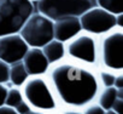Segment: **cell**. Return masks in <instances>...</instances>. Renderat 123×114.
Returning a JSON list of instances; mask_svg holds the SVG:
<instances>
[{"label": "cell", "mask_w": 123, "mask_h": 114, "mask_svg": "<svg viewBox=\"0 0 123 114\" xmlns=\"http://www.w3.org/2000/svg\"><path fill=\"white\" fill-rule=\"evenodd\" d=\"M25 114H45V113H41V112H37V110H34V109H30L28 113Z\"/></svg>", "instance_id": "4316f807"}, {"label": "cell", "mask_w": 123, "mask_h": 114, "mask_svg": "<svg viewBox=\"0 0 123 114\" xmlns=\"http://www.w3.org/2000/svg\"><path fill=\"white\" fill-rule=\"evenodd\" d=\"M0 114H18L15 108L7 107V106H1L0 107Z\"/></svg>", "instance_id": "cb8c5ba5"}, {"label": "cell", "mask_w": 123, "mask_h": 114, "mask_svg": "<svg viewBox=\"0 0 123 114\" xmlns=\"http://www.w3.org/2000/svg\"><path fill=\"white\" fill-rule=\"evenodd\" d=\"M82 32L92 34L94 36H103L116 27V15L107 12L106 10L93 6L83 12L80 17Z\"/></svg>", "instance_id": "ba28073f"}, {"label": "cell", "mask_w": 123, "mask_h": 114, "mask_svg": "<svg viewBox=\"0 0 123 114\" xmlns=\"http://www.w3.org/2000/svg\"><path fill=\"white\" fill-rule=\"evenodd\" d=\"M99 68L123 72V30L115 28L99 39Z\"/></svg>", "instance_id": "277c9868"}, {"label": "cell", "mask_w": 123, "mask_h": 114, "mask_svg": "<svg viewBox=\"0 0 123 114\" xmlns=\"http://www.w3.org/2000/svg\"><path fill=\"white\" fill-rule=\"evenodd\" d=\"M18 34L29 47H42L53 39V21L34 11L24 22Z\"/></svg>", "instance_id": "52a82bcc"}, {"label": "cell", "mask_w": 123, "mask_h": 114, "mask_svg": "<svg viewBox=\"0 0 123 114\" xmlns=\"http://www.w3.org/2000/svg\"><path fill=\"white\" fill-rule=\"evenodd\" d=\"M93 6L94 0H37L35 11L54 22L65 17H80Z\"/></svg>", "instance_id": "8992f818"}, {"label": "cell", "mask_w": 123, "mask_h": 114, "mask_svg": "<svg viewBox=\"0 0 123 114\" xmlns=\"http://www.w3.org/2000/svg\"><path fill=\"white\" fill-rule=\"evenodd\" d=\"M6 95H7V86L5 84H0V107L5 106Z\"/></svg>", "instance_id": "7402d4cb"}, {"label": "cell", "mask_w": 123, "mask_h": 114, "mask_svg": "<svg viewBox=\"0 0 123 114\" xmlns=\"http://www.w3.org/2000/svg\"><path fill=\"white\" fill-rule=\"evenodd\" d=\"M34 11L30 0H0V36L18 33Z\"/></svg>", "instance_id": "3957f363"}, {"label": "cell", "mask_w": 123, "mask_h": 114, "mask_svg": "<svg viewBox=\"0 0 123 114\" xmlns=\"http://www.w3.org/2000/svg\"><path fill=\"white\" fill-rule=\"evenodd\" d=\"M30 1H33V3H36V1H37V0H30Z\"/></svg>", "instance_id": "f546056e"}, {"label": "cell", "mask_w": 123, "mask_h": 114, "mask_svg": "<svg viewBox=\"0 0 123 114\" xmlns=\"http://www.w3.org/2000/svg\"><path fill=\"white\" fill-rule=\"evenodd\" d=\"M111 109H112L113 112H116L117 114H123V100L117 98V100L113 102Z\"/></svg>", "instance_id": "44dd1931"}, {"label": "cell", "mask_w": 123, "mask_h": 114, "mask_svg": "<svg viewBox=\"0 0 123 114\" xmlns=\"http://www.w3.org/2000/svg\"><path fill=\"white\" fill-rule=\"evenodd\" d=\"M28 49L29 46L18 33L0 36V60L7 64L22 61Z\"/></svg>", "instance_id": "9c48e42d"}, {"label": "cell", "mask_w": 123, "mask_h": 114, "mask_svg": "<svg viewBox=\"0 0 123 114\" xmlns=\"http://www.w3.org/2000/svg\"><path fill=\"white\" fill-rule=\"evenodd\" d=\"M99 39L81 32L65 43V58L88 67L99 68Z\"/></svg>", "instance_id": "5b68a950"}, {"label": "cell", "mask_w": 123, "mask_h": 114, "mask_svg": "<svg viewBox=\"0 0 123 114\" xmlns=\"http://www.w3.org/2000/svg\"><path fill=\"white\" fill-rule=\"evenodd\" d=\"M41 50L49 66L65 58V44L55 39H52L51 41H48L46 45L41 47Z\"/></svg>", "instance_id": "7c38bea8"}, {"label": "cell", "mask_w": 123, "mask_h": 114, "mask_svg": "<svg viewBox=\"0 0 123 114\" xmlns=\"http://www.w3.org/2000/svg\"><path fill=\"white\" fill-rule=\"evenodd\" d=\"M105 114H117V113L113 112L112 109H109V110H105Z\"/></svg>", "instance_id": "83f0119b"}, {"label": "cell", "mask_w": 123, "mask_h": 114, "mask_svg": "<svg viewBox=\"0 0 123 114\" xmlns=\"http://www.w3.org/2000/svg\"><path fill=\"white\" fill-rule=\"evenodd\" d=\"M98 78H99V83H100L101 87H110V86H113L116 73L99 68L98 69Z\"/></svg>", "instance_id": "e0dca14e"}, {"label": "cell", "mask_w": 123, "mask_h": 114, "mask_svg": "<svg viewBox=\"0 0 123 114\" xmlns=\"http://www.w3.org/2000/svg\"><path fill=\"white\" fill-rule=\"evenodd\" d=\"M95 6L106 10L110 14H123V0H94Z\"/></svg>", "instance_id": "9a60e30c"}, {"label": "cell", "mask_w": 123, "mask_h": 114, "mask_svg": "<svg viewBox=\"0 0 123 114\" xmlns=\"http://www.w3.org/2000/svg\"><path fill=\"white\" fill-rule=\"evenodd\" d=\"M116 27L117 28H123V14L116 15Z\"/></svg>", "instance_id": "d4e9b609"}, {"label": "cell", "mask_w": 123, "mask_h": 114, "mask_svg": "<svg viewBox=\"0 0 123 114\" xmlns=\"http://www.w3.org/2000/svg\"><path fill=\"white\" fill-rule=\"evenodd\" d=\"M83 114H105V110L97 102H94L83 109Z\"/></svg>", "instance_id": "d6986e66"}, {"label": "cell", "mask_w": 123, "mask_h": 114, "mask_svg": "<svg viewBox=\"0 0 123 114\" xmlns=\"http://www.w3.org/2000/svg\"><path fill=\"white\" fill-rule=\"evenodd\" d=\"M30 109H31V108L28 106V103H27L24 100H23L19 104H17V106L15 107V110H16L18 114H25V113H28Z\"/></svg>", "instance_id": "ffe728a7"}, {"label": "cell", "mask_w": 123, "mask_h": 114, "mask_svg": "<svg viewBox=\"0 0 123 114\" xmlns=\"http://www.w3.org/2000/svg\"><path fill=\"white\" fill-rule=\"evenodd\" d=\"M21 91L23 100L34 110L41 113H52L59 108L46 74L29 77L21 86Z\"/></svg>", "instance_id": "7a4b0ae2"}, {"label": "cell", "mask_w": 123, "mask_h": 114, "mask_svg": "<svg viewBox=\"0 0 123 114\" xmlns=\"http://www.w3.org/2000/svg\"><path fill=\"white\" fill-rule=\"evenodd\" d=\"M22 101H23V95H22L21 87H16V86L7 87V95H6V100H5V106L15 108Z\"/></svg>", "instance_id": "2e32d148"}, {"label": "cell", "mask_w": 123, "mask_h": 114, "mask_svg": "<svg viewBox=\"0 0 123 114\" xmlns=\"http://www.w3.org/2000/svg\"><path fill=\"white\" fill-rule=\"evenodd\" d=\"M62 114H83V112L77 109H64Z\"/></svg>", "instance_id": "484cf974"}, {"label": "cell", "mask_w": 123, "mask_h": 114, "mask_svg": "<svg viewBox=\"0 0 123 114\" xmlns=\"http://www.w3.org/2000/svg\"><path fill=\"white\" fill-rule=\"evenodd\" d=\"M116 100H117V90L113 86H110V87H101L95 102L104 110H109L112 108V104Z\"/></svg>", "instance_id": "5bb4252c"}, {"label": "cell", "mask_w": 123, "mask_h": 114, "mask_svg": "<svg viewBox=\"0 0 123 114\" xmlns=\"http://www.w3.org/2000/svg\"><path fill=\"white\" fill-rule=\"evenodd\" d=\"M22 63L29 77L45 75L49 68V64L40 47H29L22 58Z\"/></svg>", "instance_id": "30bf717a"}, {"label": "cell", "mask_w": 123, "mask_h": 114, "mask_svg": "<svg viewBox=\"0 0 123 114\" xmlns=\"http://www.w3.org/2000/svg\"><path fill=\"white\" fill-rule=\"evenodd\" d=\"M29 78L22 61L16 62L10 64V69H9V83L11 84V86H16V87H21L25 80Z\"/></svg>", "instance_id": "4fadbf2b"}, {"label": "cell", "mask_w": 123, "mask_h": 114, "mask_svg": "<svg viewBox=\"0 0 123 114\" xmlns=\"http://www.w3.org/2000/svg\"><path fill=\"white\" fill-rule=\"evenodd\" d=\"M82 32L79 17H65L53 22V39L68 43Z\"/></svg>", "instance_id": "8fae6325"}, {"label": "cell", "mask_w": 123, "mask_h": 114, "mask_svg": "<svg viewBox=\"0 0 123 114\" xmlns=\"http://www.w3.org/2000/svg\"><path fill=\"white\" fill-rule=\"evenodd\" d=\"M98 69L68 58L49 66L46 78L58 106L82 110L94 103L101 90Z\"/></svg>", "instance_id": "6da1fadb"}, {"label": "cell", "mask_w": 123, "mask_h": 114, "mask_svg": "<svg viewBox=\"0 0 123 114\" xmlns=\"http://www.w3.org/2000/svg\"><path fill=\"white\" fill-rule=\"evenodd\" d=\"M9 69L10 64L0 60V84H7L9 83Z\"/></svg>", "instance_id": "ac0fdd59"}, {"label": "cell", "mask_w": 123, "mask_h": 114, "mask_svg": "<svg viewBox=\"0 0 123 114\" xmlns=\"http://www.w3.org/2000/svg\"><path fill=\"white\" fill-rule=\"evenodd\" d=\"M113 87H115L116 90L123 89V73H118V74H116L115 83H113Z\"/></svg>", "instance_id": "603a6c76"}, {"label": "cell", "mask_w": 123, "mask_h": 114, "mask_svg": "<svg viewBox=\"0 0 123 114\" xmlns=\"http://www.w3.org/2000/svg\"><path fill=\"white\" fill-rule=\"evenodd\" d=\"M48 114H58V113H55V112H52V113H48Z\"/></svg>", "instance_id": "f1b7e54d"}]
</instances>
